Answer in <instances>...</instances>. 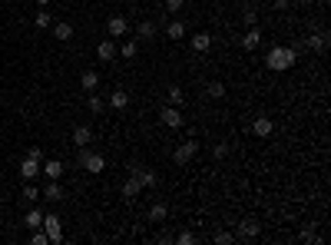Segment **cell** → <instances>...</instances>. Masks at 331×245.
Segmentation results:
<instances>
[{
	"instance_id": "obj_11",
	"label": "cell",
	"mask_w": 331,
	"mask_h": 245,
	"mask_svg": "<svg viewBox=\"0 0 331 245\" xmlns=\"http://www.w3.org/2000/svg\"><path fill=\"white\" fill-rule=\"evenodd\" d=\"M258 232H262V229H258L255 219H242L238 222V235H242V239H258Z\"/></svg>"
},
{
	"instance_id": "obj_8",
	"label": "cell",
	"mask_w": 331,
	"mask_h": 245,
	"mask_svg": "<svg viewBox=\"0 0 331 245\" xmlns=\"http://www.w3.org/2000/svg\"><path fill=\"white\" fill-rule=\"evenodd\" d=\"M129 176H136L143 186H156V183H159V179H156V172H149L146 166H139V163H136V166H129Z\"/></svg>"
},
{
	"instance_id": "obj_38",
	"label": "cell",
	"mask_w": 331,
	"mask_h": 245,
	"mask_svg": "<svg viewBox=\"0 0 331 245\" xmlns=\"http://www.w3.org/2000/svg\"><path fill=\"white\" fill-rule=\"evenodd\" d=\"M215 242H219V245H229L232 242V232H219V235H215Z\"/></svg>"
},
{
	"instance_id": "obj_33",
	"label": "cell",
	"mask_w": 331,
	"mask_h": 245,
	"mask_svg": "<svg viewBox=\"0 0 331 245\" xmlns=\"http://www.w3.org/2000/svg\"><path fill=\"white\" fill-rule=\"evenodd\" d=\"M182 4H186V0H166V10H169V13H179Z\"/></svg>"
},
{
	"instance_id": "obj_34",
	"label": "cell",
	"mask_w": 331,
	"mask_h": 245,
	"mask_svg": "<svg viewBox=\"0 0 331 245\" xmlns=\"http://www.w3.org/2000/svg\"><path fill=\"white\" fill-rule=\"evenodd\" d=\"M175 242H179V245H192L195 235H192V232H179V239H175Z\"/></svg>"
},
{
	"instance_id": "obj_12",
	"label": "cell",
	"mask_w": 331,
	"mask_h": 245,
	"mask_svg": "<svg viewBox=\"0 0 331 245\" xmlns=\"http://www.w3.org/2000/svg\"><path fill=\"white\" fill-rule=\"evenodd\" d=\"M258 40H262V30H258V27H249V33L242 37V50H255Z\"/></svg>"
},
{
	"instance_id": "obj_30",
	"label": "cell",
	"mask_w": 331,
	"mask_h": 245,
	"mask_svg": "<svg viewBox=\"0 0 331 245\" xmlns=\"http://www.w3.org/2000/svg\"><path fill=\"white\" fill-rule=\"evenodd\" d=\"M20 195H24V199H27V202H37V199H40V192H37V186H24V192H20Z\"/></svg>"
},
{
	"instance_id": "obj_13",
	"label": "cell",
	"mask_w": 331,
	"mask_h": 245,
	"mask_svg": "<svg viewBox=\"0 0 331 245\" xmlns=\"http://www.w3.org/2000/svg\"><path fill=\"white\" fill-rule=\"evenodd\" d=\"M96 57H100L103 63H109L113 57H116V43H113V40H103V43L96 47Z\"/></svg>"
},
{
	"instance_id": "obj_23",
	"label": "cell",
	"mask_w": 331,
	"mask_h": 245,
	"mask_svg": "<svg viewBox=\"0 0 331 245\" xmlns=\"http://www.w3.org/2000/svg\"><path fill=\"white\" fill-rule=\"evenodd\" d=\"M166 37H169V40H182V37H186V27H182L179 20H172V24L166 27Z\"/></svg>"
},
{
	"instance_id": "obj_35",
	"label": "cell",
	"mask_w": 331,
	"mask_h": 245,
	"mask_svg": "<svg viewBox=\"0 0 331 245\" xmlns=\"http://www.w3.org/2000/svg\"><path fill=\"white\" fill-rule=\"evenodd\" d=\"M245 24L255 27V24H258V13H255V10H245Z\"/></svg>"
},
{
	"instance_id": "obj_40",
	"label": "cell",
	"mask_w": 331,
	"mask_h": 245,
	"mask_svg": "<svg viewBox=\"0 0 331 245\" xmlns=\"http://www.w3.org/2000/svg\"><path fill=\"white\" fill-rule=\"evenodd\" d=\"M37 4H40V7H50V0H37Z\"/></svg>"
},
{
	"instance_id": "obj_3",
	"label": "cell",
	"mask_w": 331,
	"mask_h": 245,
	"mask_svg": "<svg viewBox=\"0 0 331 245\" xmlns=\"http://www.w3.org/2000/svg\"><path fill=\"white\" fill-rule=\"evenodd\" d=\"M195 152H199V143H195V139H186V143H182V146H175L172 159H175V163H179V166H186L189 159L195 156Z\"/></svg>"
},
{
	"instance_id": "obj_19",
	"label": "cell",
	"mask_w": 331,
	"mask_h": 245,
	"mask_svg": "<svg viewBox=\"0 0 331 245\" xmlns=\"http://www.w3.org/2000/svg\"><path fill=\"white\" fill-rule=\"evenodd\" d=\"M40 195H47V202H60V199H63V189H60V183H56V179H50V186H47Z\"/></svg>"
},
{
	"instance_id": "obj_26",
	"label": "cell",
	"mask_w": 331,
	"mask_h": 245,
	"mask_svg": "<svg viewBox=\"0 0 331 245\" xmlns=\"http://www.w3.org/2000/svg\"><path fill=\"white\" fill-rule=\"evenodd\" d=\"M308 47H312V50H325L328 37H325V33H315V37H308Z\"/></svg>"
},
{
	"instance_id": "obj_37",
	"label": "cell",
	"mask_w": 331,
	"mask_h": 245,
	"mask_svg": "<svg viewBox=\"0 0 331 245\" xmlns=\"http://www.w3.org/2000/svg\"><path fill=\"white\" fill-rule=\"evenodd\" d=\"M50 239H47V232H33V245H47Z\"/></svg>"
},
{
	"instance_id": "obj_32",
	"label": "cell",
	"mask_w": 331,
	"mask_h": 245,
	"mask_svg": "<svg viewBox=\"0 0 331 245\" xmlns=\"http://www.w3.org/2000/svg\"><path fill=\"white\" fill-rule=\"evenodd\" d=\"M100 109H103V100L96 93H90V113H100Z\"/></svg>"
},
{
	"instance_id": "obj_20",
	"label": "cell",
	"mask_w": 331,
	"mask_h": 245,
	"mask_svg": "<svg viewBox=\"0 0 331 245\" xmlns=\"http://www.w3.org/2000/svg\"><path fill=\"white\" fill-rule=\"evenodd\" d=\"M24 226L27 229H40L43 226V212H40V209H30V212L24 215Z\"/></svg>"
},
{
	"instance_id": "obj_1",
	"label": "cell",
	"mask_w": 331,
	"mask_h": 245,
	"mask_svg": "<svg viewBox=\"0 0 331 245\" xmlns=\"http://www.w3.org/2000/svg\"><path fill=\"white\" fill-rule=\"evenodd\" d=\"M269 70H275V73H285V70H292L295 63H298V50L295 47H275V50H269Z\"/></svg>"
},
{
	"instance_id": "obj_9",
	"label": "cell",
	"mask_w": 331,
	"mask_h": 245,
	"mask_svg": "<svg viewBox=\"0 0 331 245\" xmlns=\"http://www.w3.org/2000/svg\"><path fill=\"white\" fill-rule=\"evenodd\" d=\"M20 176H24V179H37L40 176V159L27 156L24 163H20Z\"/></svg>"
},
{
	"instance_id": "obj_16",
	"label": "cell",
	"mask_w": 331,
	"mask_h": 245,
	"mask_svg": "<svg viewBox=\"0 0 331 245\" xmlns=\"http://www.w3.org/2000/svg\"><path fill=\"white\" fill-rule=\"evenodd\" d=\"M139 189H143V183H139L136 176H129V179L123 183V195H126V199H136V195H139Z\"/></svg>"
},
{
	"instance_id": "obj_21",
	"label": "cell",
	"mask_w": 331,
	"mask_h": 245,
	"mask_svg": "<svg viewBox=\"0 0 331 245\" xmlns=\"http://www.w3.org/2000/svg\"><path fill=\"white\" fill-rule=\"evenodd\" d=\"M209 47H212V37H209V33H195V37H192V50L206 53Z\"/></svg>"
},
{
	"instance_id": "obj_15",
	"label": "cell",
	"mask_w": 331,
	"mask_h": 245,
	"mask_svg": "<svg viewBox=\"0 0 331 245\" xmlns=\"http://www.w3.org/2000/svg\"><path fill=\"white\" fill-rule=\"evenodd\" d=\"M119 57H123V60H136V53H139V43H136V40H123V47H119Z\"/></svg>"
},
{
	"instance_id": "obj_17",
	"label": "cell",
	"mask_w": 331,
	"mask_h": 245,
	"mask_svg": "<svg viewBox=\"0 0 331 245\" xmlns=\"http://www.w3.org/2000/svg\"><path fill=\"white\" fill-rule=\"evenodd\" d=\"M53 37H56V40H63V43H67V40L73 37V24H67V20H60V24L53 27Z\"/></svg>"
},
{
	"instance_id": "obj_22",
	"label": "cell",
	"mask_w": 331,
	"mask_h": 245,
	"mask_svg": "<svg viewBox=\"0 0 331 245\" xmlns=\"http://www.w3.org/2000/svg\"><path fill=\"white\" fill-rule=\"evenodd\" d=\"M109 103H113V109H126V103H129V93H126V90H113Z\"/></svg>"
},
{
	"instance_id": "obj_7",
	"label": "cell",
	"mask_w": 331,
	"mask_h": 245,
	"mask_svg": "<svg viewBox=\"0 0 331 245\" xmlns=\"http://www.w3.org/2000/svg\"><path fill=\"white\" fill-rule=\"evenodd\" d=\"M159 120H163L169 129H179V126H182V113H179V106H166L163 113H159Z\"/></svg>"
},
{
	"instance_id": "obj_28",
	"label": "cell",
	"mask_w": 331,
	"mask_h": 245,
	"mask_svg": "<svg viewBox=\"0 0 331 245\" xmlns=\"http://www.w3.org/2000/svg\"><path fill=\"white\" fill-rule=\"evenodd\" d=\"M182 100H186V93H182L179 86H172V90H169V106H182Z\"/></svg>"
},
{
	"instance_id": "obj_31",
	"label": "cell",
	"mask_w": 331,
	"mask_h": 245,
	"mask_svg": "<svg viewBox=\"0 0 331 245\" xmlns=\"http://www.w3.org/2000/svg\"><path fill=\"white\" fill-rule=\"evenodd\" d=\"M212 156L215 159H225V156H229V146H225V143H215L212 146Z\"/></svg>"
},
{
	"instance_id": "obj_18",
	"label": "cell",
	"mask_w": 331,
	"mask_h": 245,
	"mask_svg": "<svg viewBox=\"0 0 331 245\" xmlns=\"http://www.w3.org/2000/svg\"><path fill=\"white\" fill-rule=\"evenodd\" d=\"M80 86H83V90H90V93H93V90L100 86V73H93V70H86V73L80 76Z\"/></svg>"
},
{
	"instance_id": "obj_27",
	"label": "cell",
	"mask_w": 331,
	"mask_h": 245,
	"mask_svg": "<svg viewBox=\"0 0 331 245\" xmlns=\"http://www.w3.org/2000/svg\"><path fill=\"white\" fill-rule=\"evenodd\" d=\"M163 219H166V206H163V202H156V206L149 209V222H163Z\"/></svg>"
},
{
	"instance_id": "obj_36",
	"label": "cell",
	"mask_w": 331,
	"mask_h": 245,
	"mask_svg": "<svg viewBox=\"0 0 331 245\" xmlns=\"http://www.w3.org/2000/svg\"><path fill=\"white\" fill-rule=\"evenodd\" d=\"M301 239H305V242H315V245H318V242H321V239H318V235H315V232H312V229H305V232H301Z\"/></svg>"
},
{
	"instance_id": "obj_24",
	"label": "cell",
	"mask_w": 331,
	"mask_h": 245,
	"mask_svg": "<svg viewBox=\"0 0 331 245\" xmlns=\"http://www.w3.org/2000/svg\"><path fill=\"white\" fill-rule=\"evenodd\" d=\"M206 93L212 96V100H222L225 96V83H219V80H212V83H206Z\"/></svg>"
},
{
	"instance_id": "obj_39",
	"label": "cell",
	"mask_w": 331,
	"mask_h": 245,
	"mask_svg": "<svg viewBox=\"0 0 331 245\" xmlns=\"http://www.w3.org/2000/svg\"><path fill=\"white\" fill-rule=\"evenodd\" d=\"M272 10H288V0H275V4H272Z\"/></svg>"
},
{
	"instance_id": "obj_5",
	"label": "cell",
	"mask_w": 331,
	"mask_h": 245,
	"mask_svg": "<svg viewBox=\"0 0 331 245\" xmlns=\"http://www.w3.org/2000/svg\"><path fill=\"white\" fill-rule=\"evenodd\" d=\"M106 33H109L113 40H116V37H126V33H129L126 17H119V13H116V17H109V20H106Z\"/></svg>"
},
{
	"instance_id": "obj_29",
	"label": "cell",
	"mask_w": 331,
	"mask_h": 245,
	"mask_svg": "<svg viewBox=\"0 0 331 245\" xmlns=\"http://www.w3.org/2000/svg\"><path fill=\"white\" fill-rule=\"evenodd\" d=\"M33 24H37V27H50V10H37Z\"/></svg>"
},
{
	"instance_id": "obj_4",
	"label": "cell",
	"mask_w": 331,
	"mask_h": 245,
	"mask_svg": "<svg viewBox=\"0 0 331 245\" xmlns=\"http://www.w3.org/2000/svg\"><path fill=\"white\" fill-rule=\"evenodd\" d=\"M43 232L50 242H63V229H60V215H43Z\"/></svg>"
},
{
	"instance_id": "obj_10",
	"label": "cell",
	"mask_w": 331,
	"mask_h": 245,
	"mask_svg": "<svg viewBox=\"0 0 331 245\" xmlns=\"http://www.w3.org/2000/svg\"><path fill=\"white\" fill-rule=\"evenodd\" d=\"M40 172H43L47 179H60L63 176V163L60 159H47V163H40Z\"/></svg>"
},
{
	"instance_id": "obj_25",
	"label": "cell",
	"mask_w": 331,
	"mask_h": 245,
	"mask_svg": "<svg viewBox=\"0 0 331 245\" xmlns=\"http://www.w3.org/2000/svg\"><path fill=\"white\" fill-rule=\"evenodd\" d=\"M136 33H139V40H152V37H156V24H149V20H143Z\"/></svg>"
},
{
	"instance_id": "obj_14",
	"label": "cell",
	"mask_w": 331,
	"mask_h": 245,
	"mask_svg": "<svg viewBox=\"0 0 331 245\" xmlns=\"http://www.w3.org/2000/svg\"><path fill=\"white\" fill-rule=\"evenodd\" d=\"M73 143H76V146L93 143V129H90V126H76V129H73Z\"/></svg>"
},
{
	"instance_id": "obj_6",
	"label": "cell",
	"mask_w": 331,
	"mask_h": 245,
	"mask_svg": "<svg viewBox=\"0 0 331 245\" xmlns=\"http://www.w3.org/2000/svg\"><path fill=\"white\" fill-rule=\"evenodd\" d=\"M272 129H275V123H272L269 116H255V123H252V132H255L258 139H269Z\"/></svg>"
},
{
	"instance_id": "obj_2",
	"label": "cell",
	"mask_w": 331,
	"mask_h": 245,
	"mask_svg": "<svg viewBox=\"0 0 331 245\" xmlns=\"http://www.w3.org/2000/svg\"><path fill=\"white\" fill-rule=\"evenodd\" d=\"M80 166L86 172H93V176H100V172L106 169V159H103L100 152H83V156H80Z\"/></svg>"
}]
</instances>
